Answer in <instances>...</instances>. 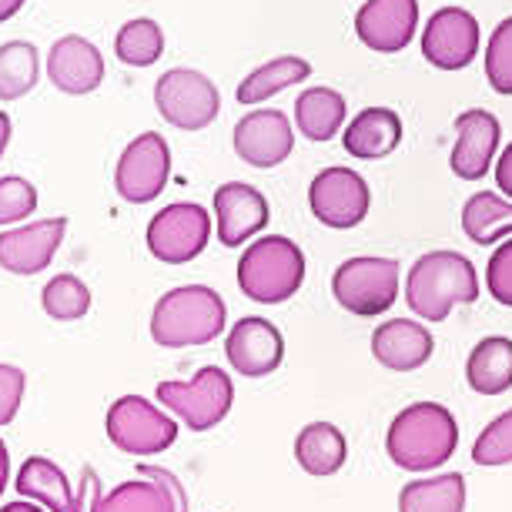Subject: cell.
<instances>
[{"label": "cell", "mask_w": 512, "mask_h": 512, "mask_svg": "<svg viewBox=\"0 0 512 512\" xmlns=\"http://www.w3.org/2000/svg\"><path fill=\"white\" fill-rule=\"evenodd\" d=\"M308 205L312 215L322 221L325 228L335 231H349L355 225H362L369 218L372 208V191L359 171L352 168H325L318 171L312 188H308Z\"/></svg>", "instance_id": "8fae6325"}, {"label": "cell", "mask_w": 512, "mask_h": 512, "mask_svg": "<svg viewBox=\"0 0 512 512\" xmlns=\"http://www.w3.org/2000/svg\"><path fill=\"white\" fill-rule=\"evenodd\" d=\"M402 144V118L392 108H365L342 131V148L359 161H379Z\"/></svg>", "instance_id": "603a6c76"}, {"label": "cell", "mask_w": 512, "mask_h": 512, "mask_svg": "<svg viewBox=\"0 0 512 512\" xmlns=\"http://www.w3.org/2000/svg\"><path fill=\"white\" fill-rule=\"evenodd\" d=\"M225 355H228V365L238 375H245V379H262V375H272L278 365H282L285 338L268 318L248 315L231 325Z\"/></svg>", "instance_id": "e0dca14e"}, {"label": "cell", "mask_w": 512, "mask_h": 512, "mask_svg": "<svg viewBox=\"0 0 512 512\" xmlns=\"http://www.w3.org/2000/svg\"><path fill=\"white\" fill-rule=\"evenodd\" d=\"M436 352V338L422 322L392 318L372 332V355L389 372H415Z\"/></svg>", "instance_id": "7402d4cb"}, {"label": "cell", "mask_w": 512, "mask_h": 512, "mask_svg": "<svg viewBox=\"0 0 512 512\" xmlns=\"http://www.w3.org/2000/svg\"><path fill=\"white\" fill-rule=\"evenodd\" d=\"M64 235H67L64 215L0 231V268L11 275H41L54 262Z\"/></svg>", "instance_id": "9a60e30c"}, {"label": "cell", "mask_w": 512, "mask_h": 512, "mask_svg": "<svg viewBox=\"0 0 512 512\" xmlns=\"http://www.w3.org/2000/svg\"><path fill=\"white\" fill-rule=\"evenodd\" d=\"M114 54L128 67H151L164 54V34L151 17H134L114 37Z\"/></svg>", "instance_id": "4dcf8cb0"}, {"label": "cell", "mask_w": 512, "mask_h": 512, "mask_svg": "<svg viewBox=\"0 0 512 512\" xmlns=\"http://www.w3.org/2000/svg\"><path fill=\"white\" fill-rule=\"evenodd\" d=\"M158 402L171 409L191 432H208L218 422H225L235 402V382L218 365H205L191 382H161Z\"/></svg>", "instance_id": "8992f818"}, {"label": "cell", "mask_w": 512, "mask_h": 512, "mask_svg": "<svg viewBox=\"0 0 512 512\" xmlns=\"http://www.w3.org/2000/svg\"><path fill=\"white\" fill-rule=\"evenodd\" d=\"M211 241V215L195 201L161 208L148 225V251L164 265L195 262Z\"/></svg>", "instance_id": "9c48e42d"}, {"label": "cell", "mask_w": 512, "mask_h": 512, "mask_svg": "<svg viewBox=\"0 0 512 512\" xmlns=\"http://www.w3.org/2000/svg\"><path fill=\"white\" fill-rule=\"evenodd\" d=\"M94 512H188V496L175 472L138 466V479L114 486Z\"/></svg>", "instance_id": "5bb4252c"}, {"label": "cell", "mask_w": 512, "mask_h": 512, "mask_svg": "<svg viewBox=\"0 0 512 512\" xmlns=\"http://www.w3.org/2000/svg\"><path fill=\"white\" fill-rule=\"evenodd\" d=\"M479 298L476 265L459 251H429L409 268L405 302L425 322H446L456 305H472Z\"/></svg>", "instance_id": "3957f363"}, {"label": "cell", "mask_w": 512, "mask_h": 512, "mask_svg": "<svg viewBox=\"0 0 512 512\" xmlns=\"http://www.w3.org/2000/svg\"><path fill=\"white\" fill-rule=\"evenodd\" d=\"M486 288L499 305L512 308V238L492 251L486 265Z\"/></svg>", "instance_id": "d590c367"}, {"label": "cell", "mask_w": 512, "mask_h": 512, "mask_svg": "<svg viewBox=\"0 0 512 512\" xmlns=\"http://www.w3.org/2000/svg\"><path fill=\"white\" fill-rule=\"evenodd\" d=\"M94 476H98L94 469H84L81 492H74L71 479H67L61 466H54L47 456H31L17 472L14 486L24 499L41 502L47 512H88L84 509V496H88Z\"/></svg>", "instance_id": "d6986e66"}, {"label": "cell", "mask_w": 512, "mask_h": 512, "mask_svg": "<svg viewBox=\"0 0 512 512\" xmlns=\"http://www.w3.org/2000/svg\"><path fill=\"white\" fill-rule=\"evenodd\" d=\"M41 305L54 322H77L91 312V288L77 275H54L44 285Z\"/></svg>", "instance_id": "1f68e13d"}, {"label": "cell", "mask_w": 512, "mask_h": 512, "mask_svg": "<svg viewBox=\"0 0 512 512\" xmlns=\"http://www.w3.org/2000/svg\"><path fill=\"white\" fill-rule=\"evenodd\" d=\"M41 81V54L31 41L0 44V101H21Z\"/></svg>", "instance_id": "f546056e"}, {"label": "cell", "mask_w": 512, "mask_h": 512, "mask_svg": "<svg viewBox=\"0 0 512 512\" xmlns=\"http://www.w3.org/2000/svg\"><path fill=\"white\" fill-rule=\"evenodd\" d=\"M27 375L17 365H0V425H11L21 412Z\"/></svg>", "instance_id": "8d00e7d4"}, {"label": "cell", "mask_w": 512, "mask_h": 512, "mask_svg": "<svg viewBox=\"0 0 512 512\" xmlns=\"http://www.w3.org/2000/svg\"><path fill=\"white\" fill-rule=\"evenodd\" d=\"M104 54L94 47L88 37L67 34L61 41H54L51 54H47V77L57 91L64 94H91L101 88L104 81Z\"/></svg>", "instance_id": "ffe728a7"}, {"label": "cell", "mask_w": 512, "mask_h": 512, "mask_svg": "<svg viewBox=\"0 0 512 512\" xmlns=\"http://www.w3.org/2000/svg\"><path fill=\"white\" fill-rule=\"evenodd\" d=\"M37 211V188L21 175L0 178V228L17 225Z\"/></svg>", "instance_id": "e575fe53"}, {"label": "cell", "mask_w": 512, "mask_h": 512, "mask_svg": "<svg viewBox=\"0 0 512 512\" xmlns=\"http://www.w3.org/2000/svg\"><path fill=\"white\" fill-rule=\"evenodd\" d=\"M0 512H47V509L37 506L34 499H27V502H7V506L0 509Z\"/></svg>", "instance_id": "b9f144b4"}, {"label": "cell", "mask_w": 512, "mask_h": 512, "mask_svg": "<svg viewBox=\"0 0 512 512\" xmlns=\"http://www.w3.org/2000/svg\"><path fill=\"white\" fill-rule=\"evenodd\" d=\"M479 54V21L466 7H442L422 31V57L439 71H462Z\"/></svg>", "instance_id": "7c38bea8"}, {"label": "cell", "mask_w": 512, "mask_h": 512, "mask_svg": "<svg viewBox=\"0 0 512 512\" xmlns=\"http://www.w3.org/2000/svg\"><path fill=\"white\" fill-rule=\"evenodd\" d=\"M312 77V64L305 61V57H295V54H285V57H275V61H268L262 67H255L245 81L238 84V104H262L268 98H275V94H282L285 88H292V84H302Z\"/></svg>", "instance_id": "4316f807"}, {"label": "cell", "mask_w": 512, "mask_h": 512, "mask_svg": "<svg viewBox=\"0 0 512 512\" xmlns=\"http://www.w3.org/2000/svg\"><path fill=\"white\" fill-rule=\"evenodd\" d=\"M154 108L171 128L205 131L221 114V94L208 74L191 67H171L154 81Z\"/></svg>", "instance_id": "52a82bcc"}, {"label": "cell", "mask_w": 512, "mask_h": 512, "mask_svg": "<svg viewBox=\"0 0 512 512\" xmlns=\"http://www.w3.org/2000/svg\"><path fill=\"white\" fill-rule=\"evenodd\" d=\"M295 151V131L285 111L278 108H258L248 111L235 124V154L251 168H278L292 158Z\"/></svg>", "instance_id": "4fadbf2b"}, {"label": "cell", "mask_w": 512, "mask_h": 512, "mask_svg": "<svg viewBox=\"0 0 512 512\" xmlns=\"http://www.w3.org/2000/svg\"><path fill=\"white\" fill-rule=\"evenodd\" d=\"M171 178V148L161 134L144 131L121 151L114 188L128 205H151Z\"/></svg>", "instance_id": "30bf717a"}, {"label": "cell", "mask_w": 512, "mask_h": 512, "mask_svg": "<svg viewBox=\"0 0 512 512\" xmlns=\"http://www.w3.org/2000/svg\"><path fill=\"white\" fill-rule=\"evenodd\" d=\"M486 81L496 94H512V17H506L486 44Z\"/></svg>", "instance_id": "d6a6232c"}, {"label": "cell", "mask_w": 512, "mask_h": 512, "mask_svg": "<svg viewBox=\"0 0 512 512\" xmlns=\"http://www.w3.org/2000/svg\"><path fill=\"white\" fill-rule=\"evenodd\" d=\"M499 121L496 114L482 111V108H472V111H462L456 118V148H452V171L456 178L462 181H479L486 178L492 158L499 151Z\"/></svg>", "instance_id": "44dd1931"}, {"label": "cell", "mask_w": 512, "mask_h": 512, "mask_svg": "<svg viewBox=\"0 0 512 512\" xmlns=\"http://www.w3.org/2000/svg\"><path fill=\"white\" fill-rule=\"evenodd\" d=\"M305 282V255L292 238L265 235L241 251L238 288L258 305H282Z\"/></svg>", "instance_id": "277c9868"}, {"label": "cell", "mask_w": 512, "mask_h": 512, "mask_svg": "<svg viewBox=\"0 0 512 512\" xmlns=\"http://www.w3.org/2000/svg\"><path fill=\"white\" fill-rule=\"evenodd\" d=\"M419 27V0H365L355 14V34L375 54H399Z\"/></svg>", "instance_id": "2e32d148"}, {"label": "cell", "mask_w": 512, "mask_h": 512, "mask_svg": "<svg viewBox=\"0 0 512 512\" xmlns=\"http://www.w3.org/2000/svg\"><path fill=\"white\" fill-rule=\"evenodd\" d=\"M345 114H349V104L332 88H308L298 94L295 101V124L298 131L305 134L308 141H332L345 124Z\"/></svg>", "instance_id": "484cf974"}, {"label": "cell", "mask_w": 512, "mask_h": 512, "mask_svg": "<svg viewBox=\"0 0 512 512\" xmlns=\"http://www.w3.org/2000/svg\"><path fill=\"white\" fill-rule=\"evenodd\" d=\"M104 429L111 446L128 456H161L178 442V422L141 395H121L118 402H111Z\"/></svg>", "instance_id": "ba28073f"}, {"label": "cell", "mask_w": 512, "mask_h": 512, "mask_svg": "<svg viewBox=\"0 0 512 512\" xmlns=\"http://www.w3.org/2000/svg\"><path fill=\"white\" fill-rule=\"evenodd\" d=\"M496 185L499 191L512 201V141H509V148L499 154V161H496Z\"/></svg>", "instance_id": "74e56055"}, {"label": "cell", "mask_w": 512, "mask_h": 512, "mask_svg": "<svg viewBox=\"0 0 512 512\" xmlns=\"http://www.w3.org/2000/svg\"><path fill=\"white\" fill-rule=\"evenodd\" d=\"M476 466H509L512 462V409L492 419L472 446Z\"/></svg>", "instance_id": "836d02e7"}, {"label": "cell", "mask_w": 512, "mask_h": 512, "mask_svg": "<svg viewBox=\"0 0 512 512\" xmlns=\"http://www.w3.org/2000/svg\"><path fill=\"white\" fill-rule=\"evenodd\" d=\"M462 509H466V479L459 472L405 482L399 492V512H462Z\"/></svg>", "instance_id": "83f0119b"}, {"label": "cell", "mask_w": 512, "mask_h": 512, "mask_svg": "<svg viewBox=\"0 0 512 512\" xmlns=\"http://www.w3.org/2000/svg\"><path fill=\"white\" fill-rule=\"evenodd\" d=\"M11 134H14V124H11V114L0 111V158H4L7 144H11Z\"/></svg>", "instance_id": "f35d334b"}, {"label": "cell", "mask_w": 512, "mask_h": 512, "mask_svg": "<svg viewBox=\"0 0 512 512\" xmlns=\"http://www.w3.org/2000/svg\"><path fill=\"white\" fill-rule=\"evenodd\" d=\"M399 278L402 272L395 258L359 255L335 268L332 295L345 312L359 318H375L395 305V298H399Z\"/></svg>", "instance_id": "5b68a950"}, {"label": "cell", "mask_w": 512, "mask_h": 512, "mask_svg": "<svg viewBox=\"0 0 512 512\" xmlns=\"http://www.w3.org/2000/svg\"><path fill=\"white\" fill-rule=\"evenodd\" d=\"M459 425L446 405L439 402H415L402 409L389 425L385 449L389 459L405 472H429L456 456Z\"/></svg>", "instance_id": "6da1fadb"}, {"label": "cell", "mask_w": 512, "mask_h": 512, "mask_svg": "<svg viewBox=\"0 0 512 512\" xmlns=\"http://www.w3.org/2000/svg\"><path fill=\"white\" fill-rule=\"evenodd\" d=\"M268 218V198L245 181H228L215 191V231L225 248H241L268 228Z\"/></svg>", "instance_id": "ac0fdd59"}, {"label": "cell", "mask_w": 512, "mask_h": 512, "mask_svg": "<svg viewBox=\"0 0 512 512\" xmlns=\"http://www.w3.org/2000/svg\"><path fill=\"white\" fill-rule=\"evenodd\" d=\"M7 479H11V456H7V446H4V439H0V496H4V489H7Z\"/></svg>", "instance_id": "ab89813d"}, {"label": "cell", "mask_w": 512, "mask_h": 512, "mask_svg": "<svg viewBox=\"0 0 512 512\" xmlns=\"http://www.w3.org/2000/svg\"><path fill=\"white\" fill-rule=\"evenodd\" d=\"M345 459H349V442L332 422H312L295 436V462L308 476H335L345 466Z\"/></svg>", "instance_id": "cb8c5ba5"}, {"label": "cell", "mask_w": 512, "mask_h": 512, "mask_svg": "<svg viewBox=\"0 0 512 512\" xmlns=\"http://www.w3.org/2000/svg\"><path fill=\"white\" fill-rule=\"evenodd\" d=\"M469 389L479 395H502L512 389V338L489 335L472 349L466 362Z\"/></svg>", "instance_id": "d4e9b609"}, {"label": "cell", "mask_w": 512, "mask_h": 512, "mask_svg": "<svg viewBox=\"0 0 512 512\" xmlns=\"http://www.w3.org/2000/svg\"><path fill=\"white\" fill-rule=\"evenodd\" d=\"M228 305L208 285H178L154 302L151 338L161 349H198L225 332Z\"/></svg>", "instance_id": "7a4b0ae2"}, {"label": "cell", "mask_w": 512, "mask_h": 512, "mask_svg": "<svg viewBox=\"0 0 512 512\" xmlns=\"http://www.w3.org/2000/svg\"><path fill=\"white\" fill-rule=\"evenodd\" d=\"M27 4V0H0V24L11 21V17L21 14V7Z\"/></svg>", "instance_id": "60d3db41"}, {"label": "cell", "mask_w": 512, "mask_h": 512, "mask_svg": "<svg viewBox=\"0 0 512 512\" xmlns=\"http://www.w3.org/2000/svg\"><path fill=\"white\" fill-rule=\"evenodd\" d=\"M462 231L476 245H496L512 235V201H502L492 191H479L462 208Z\"/></svg>", "instance_id": "f1b7e54d"}]
</instances>
